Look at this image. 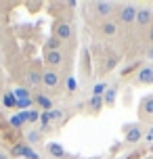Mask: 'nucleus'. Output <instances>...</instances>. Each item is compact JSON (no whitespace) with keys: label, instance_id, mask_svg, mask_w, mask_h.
Masks as SVG:
<instances>
[{"label":"nucleus","instance_id":"obj_19","mask_svg":"<svg viewBox=\"0 0 153 159\" xmlns=\"http://www.w3.org/2000/svg\"><path fill=\"white\" fill-rule=\"evenodd\" d=\"M115 94H118V88L115 86L109 88V90L103 94V105L105 107H113V105H115Z\"/></svg>","mask_w":153,"mask_h":159},{"label":"nucleus","instance_id":"obj_21","mask_svg":"<svg viewBox=\"0 0 153 159\" xmlns=\"http://www.w3.org/2000/svg\"><path fill=\"white\" fill-rule=\"evenodd\" d=\"M107 90H109V84H107V82H97V84L92 86V96H103Z\"/></svg>","mask_w":153,"mask_h":159},{"label":"nucleus","instance_id":"obj_8","mask_svg":"<svg viewBox=\"0 0 153 159\" xmlns=\"http://www.w3.org/2000/svg\"><path fill=\"white\" fill-rule=\"evenodd\" d=\"M137 23L141 25V27L151 25V23H153V8H149V7L137 8Z\"/></svg>","mask_w":153,"mask_h":159},{"label":"nucleus","instance_id":"obj_4","mask_svg":"<svg viewBox=\"0 0 153 159\" xmlns=\"http://www.w3.org/2000/svg\"><path fill=\"white\" fill-rule=\"evenodd\" d=\"M118 17H120V23L130 25L137 21V7L134 4H122L120 11H118Z\"/></svg>","mask_w":153,"mask_h":159},{"label":"nucleus","instance_id":"obj_30","mask_svg":"<svg viewBox=\"0 0 153 159\" xmlns=\"http://www.w3.org/2000/svg\"><path fill=\"white\" fill-rule=\"evenodd\" d=\"M149 40H151V44H153V30H151V34H149Z\"/></svg>","mask_w":153,"mask_h":159},{"label":"nucleus","instance_id":"obj_12","mask_svg":"<svg viewBox=\"0 0 153 159\" xmlns=\"http://www.w3.org/2000/svg\"><path fill=\"white\" fill-rule=\"evenodd\" d=\"M118 30H120V23L118 21H113V19H107V21H103L101 23V32H103V36H115L118 34Z\"/></svg>","mask_w":153,"mask_h":159},{"label":"nucleus","instance_id":"obj_1","mask_svg":"<svg viewBox=\"0 0 153 159\" xmlns=\"http://www.w3.org/2000/svg\"><path fill=\"white\" fill-rule=\"evenodd\" d=\"M53 36H57L61 42L72 40L73 38V25L69 21H55V25H53Z\"/></svg>","mask_w":153,"mask_h":159},{"label":"nucleus","instance_id":"obj_20","mask_svg":"<svg viewBox=\"0 0 153 159\" xmlns=\"http://www.w3.org/2000/svg\"><path fill=\"white\" fill-rule=\"evenodd\" d=\"M2 105H4L7 109H17V98L11 90H7V92L2 94Z\"/></svg>","mask_w":153,"mask_h":159},{"label":"nucleus","instance_id":"obj_25","mask_svg":"<svg viewBox=\"0 0 153 159\" xmlns=\"http://www.w3.org/2000/svg\"><path fill=\"white\" fill-rule=\"evenodd\" d=\"M50 119L53 121H61L63 119V111L61 109H50Z\"/></svg>","mask_w":153,"mask_h":159},{"label":"nucleus","instance_id":"obj_11","mask_svg":"<svg viewBox=\"0 0 153 159\" xmlns=\"http://www.w3.org/2000/svg\"><path fill=\"white\" fill-rule=\"evenodd\" d=\"M138 111H141V117H149V115H153V94L145 96V98L141 101Z\"/></svg>","mask_w":153,"mask_h":159},{"label":"nucleus","instance_id":"obj_7","mask_svg":"<svg viewBox=\"0 0 153 159\" xmlns=\"http://www.w3.org/2000/svg\"><path fill=\"white\" fill-rule=\"evenodd\" d=\"M44 61H46V65L50 69H57V67L63 65V52L61 50H46L44 52Z\"/></svg>","mask_w":153,"mask_h":159},{"label":"nucleus","instance_id":"obj_15","mask_svg":"<svg viewBox=\"0 0 153 159\" xmlns=\"http://www.w3.org/2000/svg\"><path fill=\"white\" fill-rule=\"evenodd\" d=\"M25 140H27V144H30V147H34V144H42L44 134H42L40 130H30V132L25 134Z\"/></svg>","mask_w":153,"mask_h":159},{"label":"nucleus","instance_id":"obj_9","mask_svg":"<svg viewBox=\"0 0 153 159\" xmlns=\"http://www.w3.org/2000/svg\"><path fill=\"white\" fill-rule=\"evenodd\" d=\"M115 8H118V4H113V2H95V11H97V15L103 17L105 21L115 13Z\"/></svg>","mask_w":153,"mask_h":159},{"label":"nucleus","instance_id":"obj_29","mask_svg":"<svg viewBox=\"0 0 153 159\" xmlns=\"http://www.w3.org/2000/svg\"><path fill=\"white\" fill-rule=\"evenodd\" d=\"M147 57H149V59H153V48L149 50V55H147Z\"/></svg>","mask_w":153,"mask_h":159},{"label":"nucleus","instance_id":"obj_3","mask_svg":"<svg viewBox=\"0 0 153 159\" xmlns=\"http://www.w3.org/2000/svg\"><path fill=\"white\" fill-rule=\"evenodd\" d=\"M153 84V65H143L134 75V86H151Z\"/></svg>","mask_w":153,"mask_h":159},{"label":"nucleus","instance_id":"obj_28","mask_svg":"<svg viewBox=\"0 0 153 159\" xmlns=\"http://www.w3.org/2000/svg\"><path fill=\"white\" fill-rule=\"evenodd\" d=\"M147 138H149V140H153V128L149 130V132H147Z\"/></svg>","mask_w":153,"mask_h":159},{"label":"nucleus","instance_id":"obj_5","mask_svg":"<svg viewBox=\"0 0 153 159\" xmlns=\"http://www.w3.org/2000/svg\"><path fill=\"white\" fill-rule=\"evenodd\" d=\"M11 155H15V157H25V159H42L40 153L36 151L34 147H30V144H17V147H13V151H11Z\"/></svg>","mask_w":153,"mask_h":159},{"label":"nucleus","instance_id":"obj_32","mask_svg":"<svg viewBox=\"0 0 153 159\" xmlns=\"http://www.w3.org/2000/svg\"><path fill=\"white\" fill-rule=\"evenodd\" d=\"M151 153H153V144H151Z\"/></svg>","mask_w":153,"mask_h":159},{"label":"nucleus","instance_id":"obj_2","mask_svg":"<svg viewBox=\"0 0 153 159\" xmlns=\"http://www.w3.org/2000/svg\"><path fill=\"white\" fill-rule=\"evenodd\" d=\"M42 86L49 88V90H57V88L61 86V75H59V71L46 67V69L42 71Z\"/></svg>","mask_w":153,"mask_h":159},{"label":"nucleus","instance_id":"obj_26","mask_svg":"<svg viewBox=\"0 0 153 159\" xmlns=\"http://www.w3.org/2000/svg\"><path fill=\"white\" fill-rule=\"evenodd\" d=\"M141 67H143L141 63H132V65H128V67H124V69H122V75H128L130 71H134V69H141Z\"/></svg>","mask_w":153,"mask_h":159},{"label":"nucleus","instance_id":"obj_27","mask_svg":"<svg viewBox=\"0 0 153 159\" xmlns=\"http://www.w3.org/2000/svg\"><path fill=\"white\" fill-rule=\"evenodd\" d=\"M0 159H11V153H7V151L0 149Z\"/></svg>","mask_w":153,"mask_h":159},{"label":"nucleus","instance_id":"obj_14","mask_svg":"<svg viewBox=\"0 0 153 159\" xmlns=\"http://www.w3.org/2000/svg\"><path fill=\"white\" fill-rule=\"evenodd\" d=\"M46 151H49L50 157H57V159L67 157V151H65V149H63L59 143H49V144H46Z\"/></svg>","mask_w":153,"mask_h":159},{"label":"nucleus","instance_id":"obj_22","mask_svg":"<svg viewBox=\"0 0 153 159\" xmlns=\"http://www.w3.org/2000/svg\"><path fill=\"white\" fill-rule=\"evenodd\" d=\"M61 46H63V42L57 36H50L49 42H46V50H61Z\"/></svg>","mask_w":153,"mask_h":159},{"label":"nucleus","instance_id":"obj_17","mask_svg":"<svg viewBox=\"0 0 153 159\" xmlns=\"http://www.w3.org/2000/svg\"><path fill=\"white\" fill-rule=\"evenodd\" d=\"M13 94H15L17 101H30V98H34V94L30 92L27 86H17L15 90H13Z\"/></svg>","mask_w":153,"mask_h":159},{"label":"nucleus","instance_id":"obj_31","mask_svg":"<svg viewBox=\"0 0 153 159\" xmlns=\"http://www.w3.org/2000/svg\"><path fill=\"white\" fill-rule=\"evenodd\" d=\"M0 84H2V73H0Z\"/></svg>","mask_w":153,"mask_h":159},{"label":"nucleus","instance_id":"obj_16","mask_svg":"<svg viewBox=\"0 0 153 159\" xmlns=\"http://www.w3.org/2000/svg\"><path fill=\"white\" fill-rule=\"evenodd\" d=\"M8 121H11V126H13V128H17V130H19V128H23L25 124H27V113H25V111L15 113V115H11V119H8Z\"/></svg>","mask_w":153,"mask_h":159},{"label":"nucleus","instance_id":"obj_23","mask_svg":"<svg viewBox=\"0 0 153 159\" xmlns=\"http://www.w3.org/2000/svg\"><path fill=\"white\" fill-rule=\"evenodd\" d=\"M25 113H27V124H38L40 121V111L38 109H30Z\"/></svg>","mask_w":153,"mask_h":159},{"label":"nucleus","instance_id":"obj_6","mask_svg":"<svg viewBox=\"0 0 153 159\" xmlns=\"http://www.w3.org/2000/svg\"><path fill=\"white\" fill-rule=\"evenodd\" d=\"M124 132H126V143L128 144H137L141 138H143V128L134 124V126H124Z\"/></svg>","mask_w":153,"mask_h":159},{"label":"nucleus","instance_id":"obj_13","mask_svg":"<svg viewBox=\"0 0 153 159\" xmlns=\"http://www.w3.org/2000/svg\"><path fill=\"white\" fill-rule=\"evenodd\" d=\"M27 84H30L32 88L42 86V71L38 69V67H32V69L27 71Z\"/></svg>","mask_w":153,"mask_h":159},{"label":"nucleus","instance_id":"obj_24","mask_svg":"<svg viewBox=\"0 0 153 159\" xmlns=\"http://www.w3.org/2000/svg\"><path fill=\"white\" fill-rule=\"evenodd\" d=\"M65 88H67L69 92H76V88H78V82H76L73 78H67V80H65Z\"/></svg>","mask_w":153,"mask_h":159},{"label":"nucleus","instance_id":"obj_10","mask_svg":"<svg viewBox=\"0 0 153 159\" xmlns=\"http://www.w3.org/2000/svg\"><path fill=\"white\" fill-rule=\"evenodd\" d=\"M34 103H36V107H40L42 111H50V109H53V101H50V96L44 94V92H36V94H34Z\"/></svg>","mask_w":153,"mask_h":159},{"label":"nucleus","instance_id":"obj_18","mask_svg":"<svg viewBox=\"0 0 153 159\" xmlns=\"http://www.w3.org/2000/svg\"><path fill=\"white\" fill-rule=\"evenodd\" d=\"M88 109H90V113L97 115V113L103 109V96H90L88 98Z\"/></svg>","mask_w":153,"mask_h":159}]
</instances>
